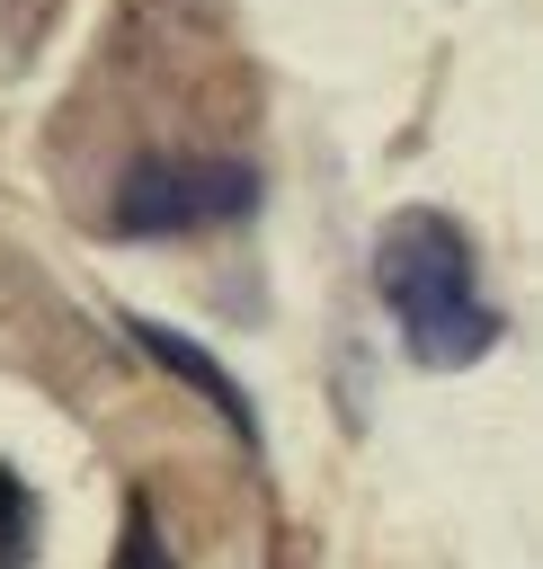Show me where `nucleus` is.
Masks as SVG:
<instances>
[{
  "instance_id": "nucleus-1",
  "label": "nucleus",
  "mask_w": 543,
  "mask_h": 569,
  "mask_svg": "<svg viewBox=\"0 0 543 569\" xmlns=\"http://www.w3.org/2000/svg\"><path fill=\"white\" fill-rule=\"evenodd\" d=\"M374 293H383L401 347L427 373H463V365H481L498 347V311L481 293V258H472L463 222L436 213V204H401L374 231Z\"/></svg>"
},
{
  "instance_id": "nucleus-4",
  "label": "nucleus",
  "mask_w": 543,
  "mask_h": 569,
  "mask_svg": "<svg viewBox=\"0 0 543 569\" xmlns=\"http://www.w3.org/2000/svg\"><path fill=\"white\" fill-rule=\"evenodd\" d=\"M107 569H178L169 560V542H160V525H151V507H134L125 516V542H116V560Z\"/></svg>"
},
{
  "instance_id": "nucleus-2",
  "label": "nucleus",
  "mask_w": 543,
  "mask_h": 569,
  "mask_svg": "<svg viewBox=\"0 0 543 569\" xmlns=\"http://www.w3.org/2000/svg\"><path fill=\"white\" fill-rule=\"evenodd\" d=\"M249 204H258L249 160H142V169H125L107 222L125 240H169V231H214V222H231Z\"/></svg>"
},
{
  "instance_id": "nucleus-3",
  "label": "nucleus",
  "mask_w": 543,
  "mask_h": 569,
  "mask_svg": "<svg viewBox=\"0 0 543 569\" xmlns=\"http://www.w3.org/2000/svg\"><path fill=\"white\" fill-rule=\"evenodd\" d=\"M36 551V498L18 489V471L0 462V569H18Z\"/></svg>"
}]
</instances>
